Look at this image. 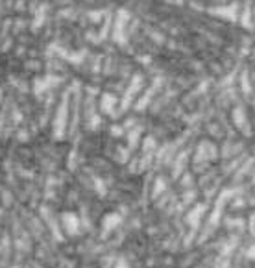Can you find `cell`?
Returning a JSON list of instances; mask_svg holds the SVG:
<instances>
[{
	"label": "cell",
	"instance_id": "1",
	"mask_svg": "<svg viewBox=\"0 0 255 268\" xmlns=\"http://www.w3.org/2000/svg\"><path fill=\"white\" fill-rule=\"evenodd\" d=\"M61 224H63V229H65L69 235H76L82 228V222H80V218L76 213H72V211H67L61 215Z\"/></svg>",
	"mask_w": 255,
	"mask_h": 268
},
{
	"label": "cell",
	"instance_id": "2",
	"mask_svg": "<svg viewBox=\"0 0 255 268\" xmlns=\"http://www.w3.org/2000/svg\"><path fill=\"white\" fill-rule=\"evenodd\" d=\"M115 224H120V215H117V213H109V215H105V218L102 220V228L111 229Z\"/></svg>",
	"mask_w": 255,
	"mask_h": 268
}]
</instances>
